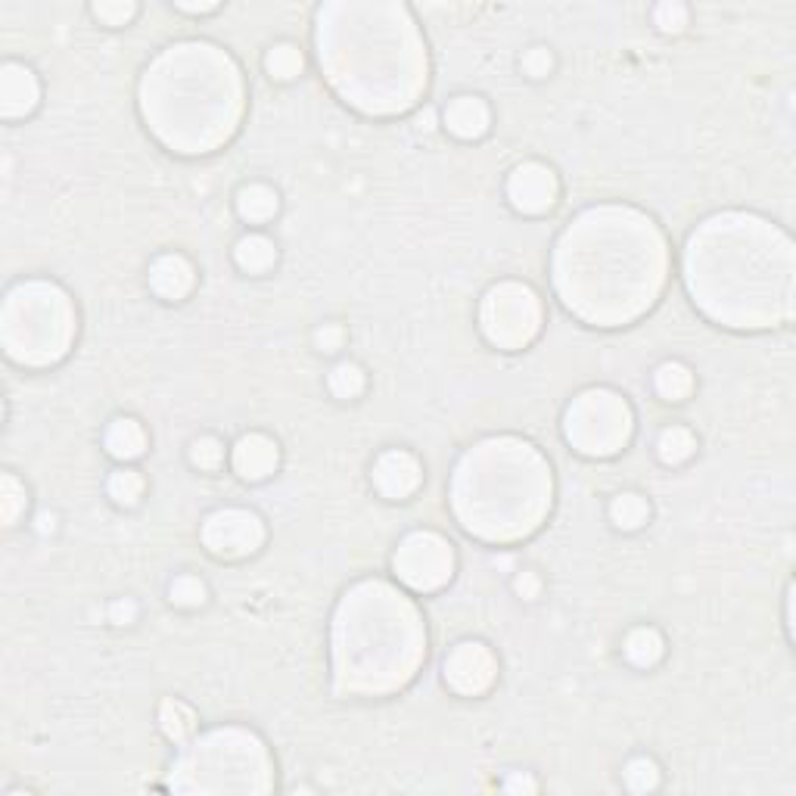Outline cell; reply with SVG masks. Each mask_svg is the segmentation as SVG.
Returning a JSON list of instances; mask_svg holds the SVG:
<instances>
[{"label":"cell","instance_id":"7bdbcfd3","mask_svg":"<svg viewBox=\"0 0 796 796\" xmlns=\"http://www.w3.org/2000/svg\"><path fill=\"white\" fill-rule=\"evenodd\" d=\"M38 523H41V532H47V529H53V517H47V514H44V517H41Z\"/></svg>","mask_w":796,"mask_h":796},{"label":"cell","instance_id":"8992f818","mask_svg":"<svg viewBox=\"0 0 796 796\" xmlns=\"http://www.w3.org/2000/svg\"><path fill=\"white\" fill-rule=\"evenodd\" d=\"M451 507L467 532L486 542H517L548 514L551 467L529 442L486 439L454 470Z\"/></svg>","mask_w":796,"mask_h":796},{"label":"cell","instance_id":"6da1fadb","mask_svg":"<svg viewBox=\"0 0 796 796\" xmlns=\"http://www.w3.org/2000/svg\"><path fill=\"white\" fill-rule=\"evenodd\" d=\"M666 243L647 215L625 206L582 212L557 243L554 283L563 305L597 327L629 324L657 302Z\"/></svg>","mask_w":796,"mask_h":796},{"label":"cell","instance_id":"5b68a950","mask_svg":"<svg viewBox=\"0 0 796 796\" xmlns=\"http://www.w3.org/2000/svg\"><path fill=\"white\" fill-rule=\"evenodd\" d=\"M426 653L417 607L386 582L355 585L333 619L336 694H389L405 688Z\"/></svg>","mask_w":796,"mask_h":796},{"label":"cell","instance_id":"8fae6325","mask_svg":"<svg viewBox=\"0 0 796 796\" xmlns=\"http://www.w3.org/2000/svg\"><path fill=\"white\" fill-rule=\"evenodd\" d=\"M395 576L414 591H436L451 579L454 554L451 545L436 532H414L408 535L402 548L395 551Z\"/></svg>","mask_w":796,"mask_h":796},{"label":"cell","instance_id":"f1b7e54d","mask_svg":"<svg viewBox=\"0 0 796 796\" xmlns=\"http://www.w3.org/2000/svg\"><path fill=\"white\" fill-rule=\"evenodd\" d=\"M265 66H268V72H271L274 78L290 81V78H296V75L302 72V53H299V47H293V44H277V47L268 53Z\"/></svg>","mask_w":796,"mask_h":796},{"label":"cell","instance_id":"7a4b0ae2","mask_svg":"<svg viewBox=\"0 0 796 796\" xmlns=\"http://www.w3.org/2000/svg\"><path fill=\"white\" fill-rule=\"evenodd\" d=\"M793 243L759 215L722 212L688 240L685 280L706 318L725 327H775L793 311Z\"/></svg>","mask_w":796,"mask_h":796},{"label":"cell","instance_id":"8d00e7d4","mask_svg":"<svg viewBox=\"0 0 796 796\" xmlns=\"http://www.w3.org/2000/svg\"><path fill=\"white\" fill-rule=\"evenodd\" d=\"M551 66H554V60H551V53H548L545 47H532V50L523 56V69H526V75H532V78H545V75L551 72Z\"/></svg>","mask_w":796,"mask_h":796},{"label":"cell","instance_id":"44dd1931","mask_svg":"<svg viewBox=\"0 0 796 796\" xmlns=\"http://www.w3.org/2000/svg\"><path fill=\"white\" fill-rule=\"evenodd\" d=\"M234 259H237V265H240L243 271H249V274H262V271H268V268L274 265L277 252H274V243H271L268 237H262V234H249V237H243V240L237 243Z\"/></svg>","mask_w":796,"mask_h":796},{"label":"cell","instance_id":"9a60e30c","mask_svg":"<svg viewBox=\"0 0 796 796\" xmlns=\"http://www.w3.org/2000/svg\"><path fill=\"white\" fill-rule=\"evenodd\" d=\"M374 486L383 498H408L420 486V464L408 451H386L374 464Z\"/></svg>","mask_w":796,"mask_h":796},{"label":"cell","instance_id":"603a6c76","mask_svg":"<svg viewBox=\"0 0 796 796\" xmlns=\"http://www.w3.org/2000/svg\"><path fill=\"white\" fill-rule=\"evenodd\" d=\"M653 383H657V392L663 398H669V402H681V398H688L691 389H694V374L688 371L685 364L666 361V364H660V371H657V377H653Z\"/></svg>","mask_w":796,"mask_h":796},{"label":"cell","instance_id":"30bf717a","mask_svg":"<svg viewBox=\"0 0 796 796\" xmlns=\"http://www.w3.org/2000/svg\"><path fill=\"white\" fill-rule=\"evenodd\" d=\"M479 324L492 346L507 352L523 349L542 330V302L526 283L504 280L482 299Z\"/></svg>","mask_w":796,"mask_h":796},{"label":"cell","instance_id":"7c38bea8","mask_svg":"<svg viewBox=\"0 0 796 796\" xmlns=\"http://www.w3.org/2000/svg\"><path fill=\"white\" fill-rule=\"evenodd\" d=\"M265 526L262 520L240 507L215 510L203 526V542L218 557H246L262 545Z\"/></svg>","mask_w":796,"mask_h":796},{"label":"cell","instance_id":"ab89813d","mask_svg":"<svg viewBox=\"0 0 796 796\" xmlns=\"http://www.w3.org/2000/svg\"><path fill=\"white\" fill-rule=\"evenodd\" d=\"M134 613H137V610H134L131 601H116V604L109 607V619L116 622V625H128V622L134 619Z\"/></svg>","mask_w":796,"mask_h":796},{"label":"cell","instance_id":"5bb4252c","mask_svg":"<svg viewBox=\"0 0 796 796\" xmlns=\"http://www.w3.org/2000/svg\"><path fill=\"white\" fill-rule=\"evenodd\" d=\"M507 196H510V203L526 215L548 212L557 199V178L548 165L526 162V165L514 168V175H510Z\"/></svg>","mask_w":796,"mask_h":796},{"label":"cell","instance_id":"cb8c5ba5","mask_svg":"<svg viewBox=\"0 0 796 796\" xmlns=\"http://www.w3.org/2000/svg\"><path fill=\"white\" fill-rule=\"evenodd\" d=\"M625 657L635 666H653L663 657V638L657 629H635L625 638Z\"/></svg>","mask_w":796,"mask_h":796},{"label":"cell","instance_id":"2e32d148","mask_svg":"<svg viewBox=\"0 0 796 796\" xmlns=\"http://www.w3.org/2000/svg\"><path fill=\"white\" fill-rule=\"evenodd\" d=\"M38 78L32 69H25L19 63H7L0 72V112L4 119H19L25 112H32L38 103Z\"/></svg>","mask_w":796,"mask_h":796},{"label":"cell","instance_id":"f546056e","mask_svg":"<svg viewBox=\"0 0 796 796\" xmlns=\"http://www.w3.org/2000/svg\"><path fill=\"white\" fill-rule=\"evenodd\" d=\"M109 495L116 504H137V498L144 495V479H140L137 470H116L109 476Z\"/></svg>","mask_w":796,"mask_h":796},{"label":"cell","instance_id":"d6986e66","mask_svg":"<svg viewBox=\"0 0 796 796\" xmlns=\"http://www.w3.org/2000/svg\"><path fill=\"white\" fill-rule=\"evenodd\" d=\"M445 125H448L451 134L467 137V140L486 134V128H489V106L482 103L479 97L451 100L448 109H445Z\"/></svg>","mask_w":796,"mask_h":796},{"label":"cell","instance_id":"ffe728a7","mask_svg":"<svg viewBox=\"0 0 796 796\" xmlns=\"http://www.w3.org/2000/svg\"><path fill=\"white\" fill-rule=\"evenodd\" d=\"M106 448L109 454H116L122 461H131V458H140L147 448V433L144 426L131 417H119L116 423L106 430Z\"/></svg>","mask_w":796,"mask_h":796},{"label":"cell","instance_id":"1f68e13d","mask_svg":"<svg viewBox=\"0 0 796 796\" xmlns=\"http://www.w3.org/2000/svg\"><path fill=\"white\" fill-rule=\"evenodd\" d=\"M625 784H629V790L635 793H647L660 784V769H657V762L641 756V759H632L629 765H625Z\"/></svg>","mask_w":796,"mask_h":796},{"label":"cell","instance_id":"ba28073f","mask_svg":"<svg viewBox=\"0 0 796 796\" xmlns=\"http://www.w3.org/2000/svg\"><path fill=\"white\" fill-rule=\"evenodd\" d=\"M0 339L13 361L44 367L60 361L75 339V308L47 280H25L10 290L0 315Z\"/></svg>","mask_w":796,"mask_h":796},{"label":"cell","instance_id":"f35d334b","mask_svg":"<svg viewBox=\"0 0 796 796\" xmlns=\"http://www.w3.org/2000/svg\"><path fill=\"white\" fill-rule=\"evenodd\" d=\"M514 588H517L520 597H526V601H535L538 591H542V582H538L535 573H520V576L514 579Z\"/></svg>","mask_w":796,"mask_h":796},{"label":"cell","instance_id":"d6a6232c","mask_svg":"<svg viewBox=\"0 0 796 796\" xmlns=\"http://www.w3.org/2000/svg\"><path fill=\"white\" fill-rule=\"evenodd\" d=\"M168 594H172V601L181 607H199L206 601V585L196 576H178L172 588H168Z\"/></svg>","mask_w":796,"mask_h":796},{"label":"cell","instance_id":"74e56055","mask_svg":"<svg viewBox=\"0 0 796 796\" xmlns=\"http://www.w3.org/2000/svg\"><path fill=\"white\" fill-rule=\"evenodd\" d=\"M343 327L339 324H324L318 333H315V343H318V349L321 352H336L339 346H343Z\"/></svg>","mask_w":796,"mask_h":796},{"label":"cell","instance_id":"e575fe53","mask_svg":"<svg viewBox=\"0 0 796 796\" xmlns=\"http://www.w3.org/2000/svg\"><path fill=\"white\" fill-rule=\"evenodd\" d=\"M134 13H137V7L131 4V0H119V4H94V16L103 19L106 25H125Z\"/></svg>","mask_w":796,"mask_h":796},{"label":"cell","instance_id":"484cf974","mask_svg":"<svg viewBox=\"0 0 796 796\" xmlns=\"http://www.w3.org/2000/svg\"><path fill=\"white\" fill-rule=\"evenodd\" d=\"M694 448H697V442H694V436L685 430V426H669V430H663L660 439H657V451H660V458L666 464L688 461L694 454Z\"/></svg>","mask_w":796,"mask_h":796},{"label":"cell","instance_id":"277c9868","mask_svg":"<svg viewBox=\"0 0 796 796\" xmlns=\"http://www.w3.org/2000/svg\"><path fill=\"white\" fill-rule=\"evenodd\" d=\"M140 109L165 147L212 153L237 131L243 116L240 69L215 44H175L140 81Z\"/></svg>","mask_w":796,"mask_h":796},{"label":"cell","instance_id":"3957f363","mask_svg":"<svg viewBox=\"0 0 796 796\" xmlns=\"http://www.w3.org/2000/svg\"><path fill=\"white\" fill-rule=\"evenodd\" d=\"M318 56L333 88L371 116H392L426 88V50L402 4H327Z\"/></svg>","mask_w":796,"mask_h":796},{"label":"cell","instance_id":"ac0fdd59","mask_svg":"<svg viewBox=\"0 0 796 796\" xmlns=\"http://www.w3.org/2000/svg\"><path fill=\"white\" fill-rule=\"evenodd\" d=\"M234 467L243 479H265L277 467V445L262 436V433H249L234 445Z\"/></svg>","mask_w":796,"mask_h":796},{"label":"cell","instance_id":"9c48e42d","mask_svg":"<svg viewBox=\"0 0 796 796\" xmlns=\"http://www.w3.org/2000/svg\"><path fill=\"white\" fill-rule=\"evenodd\" d=\"M563 433L576 451L607 458L632 439V408L610 389H588L566 408Z\"/></svg>","mask_w":796,"mask_h":796},{"label":"cell","instance_id":"b9f144b4","mask_svg":"<svg viewBox=\"0 0 796 796\" xmlns=\"http://www.w3.org/2000/svg\"><path fill=\"white\" fill-rule=\"evenodd\" d=\"M184 13H212V10H218V4H178Z\"/></svg>","mask_w":796,"mask_h":796},{"label":"cell","instance_id":"52a82bcc","mask_svg":"<svg viewBox=\"0 0 796 796\" xmlns=\"http://www.w3.org/2000/svg\"><path fill=\"white\" fill-rule=\"evenodd\" d=\"M168 787L178 793H268L271 759L252 731L215 728L178 756Z\"/></svg>","mask_w":796,"mask_h":796},{"label":"cell","instance_id":"e0dca14e","mask_svg":"<svg viewBox=\"0 0 796 796\" xmlns=\"http://www.w3.org/2000/svg\"><path fill=\"white\" fill-rule=\"evenodd\" d=\"M150 287L156 296L175 302V299H184L190 290H193V265L184 259V255H159L150 268Z\"/></svg>","mask_w":796,"mask_h":796},{"label":"cell","instance_id":"83f0119b","mask_svg":"<svg viewBox=\"0 0 796 796\" xmlns=\"http://www.w3.org/2000/svg\"><path fill=\"white\" fill-rule=\"evenodd\" d=\"M22 510H25V486H19V479L13 473H4L0 476V520H4V526H13Z\"/></svg>","mask_w":796,"mask_h":796},{"label":"cell","instance_id":"4fadbf2b","mask_svg":"<svg viewBox=\"0 0 796 796\" xmlns=\"http://www.w3.org/2000/svg\"><path fill=\"white\" fill-rule=\"evenodd\" d=\"M498 672V663L492 657V650L479 641H464L451 650V657L445 660V681L451 691H458L464 697L482 694L492 688Z\"/></svg>","mask_w":796,"mask_h":796},{"label":"cell","instance_id":"60d3db41","mask_svg":"<svg viewBox=\"0 0 796 796\" xmlns=\"http://www.w3.org/2000/svg\"><path fill=\"white\" fill-rule=\"evenodd\" d=\"M504 790H507V793H532V790H535V781L526 778V775H514V778H507Z\"/></svg>","mask_w":796,"mask_h":796},{"label":"cell","instance_id":"4dcf8cb0","mask_svg":"<svg viewBox=\"0 0 796 796\" xmlns=\"http://www.w3.org/2000/svg\"><path fill=\"white\" fill-rule=\"evenodd\" d=\"M330 389H333L336 398H355V395L364 389V374H361V367L352 364V361L336 364L333 371H330Z\"/></svg>","mask_w":796,"mask_h":796},{"label":"cell","instance_id":"d590c367","mask_svg":"<svg viewBox=\"0 0 796 796\" xmlns=\"http://www.w3.org/2000/svg\"><path fill=\"white\" fill-rule=\"evenodd\" d=\"M653 19H657V25L663 28V32H681L685 22H688V10L681 4H660L657 13H653Z\"/></svg>","mask_w":796,"mask_h":796},{"label":"cell","instance_id":"7402d4cb","mask_svg":"<svg viewBox=\"0 0 796 796\" xmlns=\"http://www.w3.org/2000/svg\"><path fill=\"white\" fill-rule=\"evenodd\" d=\"M237 212L246 221H268L277 212V193L265 184H249L237 196Z\"/></svg>","mask_w":796,"mask_h":796},{"label":"cell","instance_id":"d4e9b609","mask_svg":"<svg viewBox=\"0 0 796 796\" xmlns=\"http://www.w3.org/2000/svg\"><path fill=\"white\" fill-rule=\"evenodd\" d=\"M159 725H162L168 741L181 744L184 737L196 728V716H193V709L184 706L181 700H165L162 709H159Z\"/></svg>","mask_w":796,"mask_h":796},{"label":"cell","instance_id":"4316f807","mask_svg":"<svg viewBox=\"0 0 796 796\" xmlns=\"http://www.w3.org/2000/svg\"><path fill=\"white\" fill-rule=\"evenodd\" d=\"M610 517L619 529H638L647 517H650V507L641 495L635 492H625L619 495L613 504H610Z\"/></svg>","mask_w":796,"mask_h":796},{"label":"cell","instance_id":"836d02e7","mask_svg":"<svg viewBox=\"0 0 796 796\" xmlns=\"http://www.w3.org/2000/svg\"><path fill=\"white\" fill-rule=\"evenodd\" d=\"M190 461L199 467V470H215L221 461H224V445L212 436H203L190 445Z\"/></svg>","mask_w":796,"mask_h":796}]
</instances>
